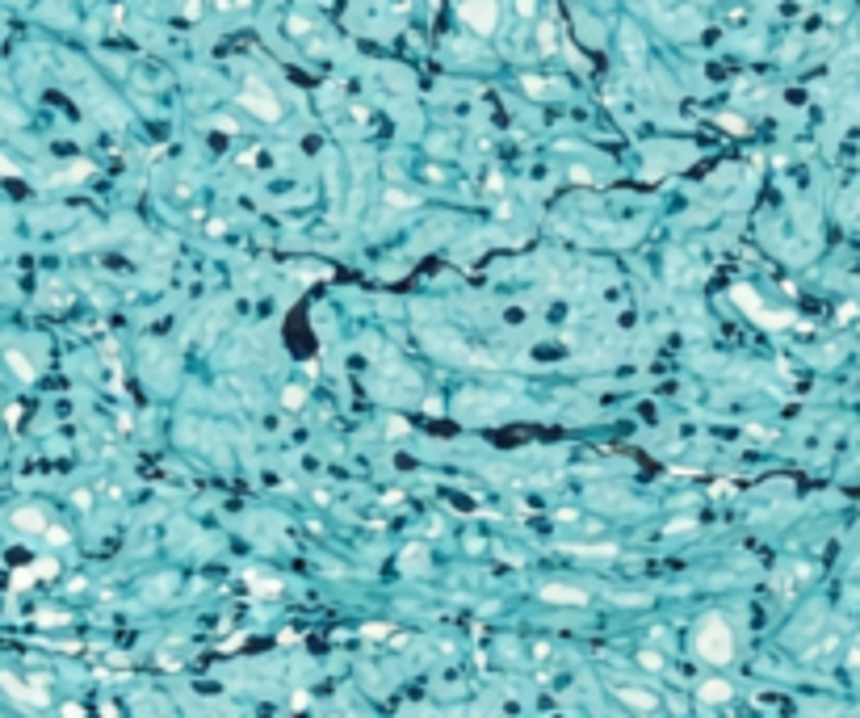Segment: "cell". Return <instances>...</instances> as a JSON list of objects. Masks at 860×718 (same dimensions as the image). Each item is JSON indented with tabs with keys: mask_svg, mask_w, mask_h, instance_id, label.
I'll return each mask as SVG.
<instances>
[{
	"mask_svg": "<svg viewBox=\"0 0 860 718\" xmlns=\"http://www.w3.org/2000/svg\"><path fill=\"white\" fill-rule=\"evenodd\" d=\"M462 21H466L474 34H491L495 21H499V8H495V0H466V4H462Z\"/></svg>",
	"mask_w": 860,
	"mask_h": 718,
	"instance_id": "3",
	"label": "cell"
},
{
	"mask_svg": "<svg viewBox=\"0 0 860 718\" xmlns=\"http://www.w3.org/2000/svg\"><path fill=\"white\" fill-rule=\"evenodd\" d=\"M248 580H252V588H256V593H277V588H282L277 580H261V576H248Z\"/></svg>",
	"mask_w": 860,
	"mask_h": 718,
	"instance_id": "10",
	"label": "cell"
},
{
	"mask_svg": "<svg viewBox=\"0 0 860 718\" xmlns=\"http://www.w3.org/2000/svg\"><path fill=\"white\" fill-rule=\"evenodd\" d=\"M240 101H244L256 118H265V122H277V118H282V105H277V97H273L269 88H256V84H252V88L240 92Z\"/></svg>",
	"mask_w": 860,
	"mask_h": 718,
	"instance_id": "4",
	"label": "cell"
},
{
	"mask_svg": "<svg viewBox=\"0 0 860 718\" xmlns=\"http://www.w3.org/2000/svg\"><path fill=\"white\" fill-rule=\"evenodd\" d=\"M852 664H860V639H856V651H852Z\"/></svg>",
	"mask_w": 860,
	"mask_h": 718,
	"instance_id": "11",
	"label": "cell"
},
{
	"mask_svg": "<svg viewBox=\"0 0 860 718\" xmlns=\"http://www.w3.org/2000/svg\"><path fill=\"white\" fill-rule=\"evenodd\" d=\"M621 698H625L630 706H642V710H651V706H655V698H651V693H634V689H621Z\"/></svg>",
	"mask_w": 860,
	"mask_h": 718,
	"instance_id": "9",
	"label": "cell"
},
{
	"mask_svg": "<svg viewBox=\"0 0 860 718\" xmlns=\"http://www.w3.org/2000/svg\"><path fill=\"white\" fill-rule=\"evenodd\" d=\"M697 656L709 660V664H726V660L735 656V635H730V626H726L718 614H709V618L697 626Z\"/></svg>",
	"mask_w": 860,
	"mask_h": 718,
	"instance_id": "1",
	"label": "cell"
},
{
	"mask_svg": "<svg viewBox=\"0 0 860 718\" xmlns=\"http://www.w3.org/2000/svg\"><path fill=\"white\" fill-rule=\"evenodd\" d=\"M730 693H735V689H730L726 681H705V685H701V702H726Z\"/></svg>",
	"mask_w": 860,
	"mask_h": 718,
	"instance_id": "7",
	"label": "cell"
},
{
	"mask_svg": "<svg viewBox=\"0 0 860 718\" xmlns=\"http://www.w3.org/2000/svg\"><path fill=\"white\" fill-rule=\"evenodd\" d=\"M4 361H8V366H13V370L21 374V378H34V366H29V361H25L21 353H17V349H8V353H4Z\"/></svg>",
	"mask_w": 860,
	"mask_h": 718,
	"instance_id": "8",
	"label": "cell"
},
{
	"mask_svg": "<svg viewBox=\"0 0 860 718\" xmlns=\"http://www.w3.org/2000/svg\"><path fill=\"white\" fill-rule=\"evenodd\" d=\"M541 597H546V601H567V605H583V601H588V593L567 588V584H546V588H541Z\"/></svg>",
	"mask_w": 860,
	"mask_h": 718,
	"instance_id": "5",
	"label": "cell"
},
{
	"mask_svg": "<svg viewBox=\"0 0 860 718\" xmlns=\"http://www.w3.org/2000/svg\"><path fill=\"white\" fill-rule=\"evenodd\" d=\"M13 525L17 530H46V517L38 509H21V513H13Z\"/></svg>",
	"mask_w": 860,
	"mask_h": 718,
	"instance_id": "6",
	"label": "cell"
},
{
	"mask_svg": "<svg viewBox=\"0 0 860 718\" xmlns=\"http://www.w3.org/2000/svg\"><path fill=\"white\" fill-rule=\"evenodd\" d=\"M735 303H739V307H747V315H751L760 328H785V324H793V315L768 311V307H764V298H760L751 286H735Z\"/></svg>",
	"mask_w": 860,
	"mask_h": 718,
	"instance_id": "2",
	"label": "cell"
}]
</instances>
